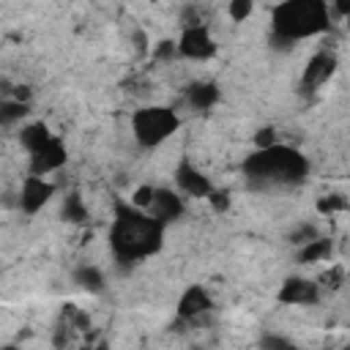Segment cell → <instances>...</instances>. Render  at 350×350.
I'll use <instances>...</instances> for the list:
<instances>
[{"label": "cell", "instance_id": "obj_1", "mask_svg": "<svg viewBox=\"0 0 350 350\" xmlns=\"http://www.w3.org/2000/svg\"><path fill=\"white\" fill-rule=\"evenodd\" d=\"M109 227V249L118 265L131 268L145 257H153L164 246V224L156 221L148 211L134 208L126 200H115Z\"/></svg>", "mask_w": 350, "mask_h": 350}, {"label": "cell", "instance_id": "obj_2", "mask_svg": "<svg viewBox=\"0 0 350 350\" xmlns=\"http://www.w3.org/2000/svg\"><path fill=\"white\" fill-rule=\"evenodd\" d=\"M241 170L252 189L298 186L309 175V159L290 145H273V148L249 153Z\"/></svg>", "mask_w": 350, "mask_h": 350}, {"label": "cell", "instance_id": "obj_3", "mask_svg": "<svg viewBox=\"0 0 350 350\" xmlns=\"http://www.w3.org/2000/svg\"><path fill=\"white\" fill-rule=\"evenodd\" d=\"M328 3L323 0H284L271 11V36L298 44L301 38H312L331 30Z\"/></svg>", "mask_w": 350, "mask_h": 350}, {"label": "cell", "instance_id": "obj_4", "mask_svg": "<svg viewBox=\"0 0 350 350\" xmlns=\"http://www.w3.org/2000/svg\"><path fill=\"white\" fill-rule=\"evenodd\" d=\"M180 129V118L172 107H142L131 115V134L137 139L139 148H159L161 142H167L175 131Z\"/></svg>", "mask_w": 350, "mask_h": 350}, {"label": "cell", "instance_id": "obj_5", "mask_svg": "<svg viewBox=\"0 0 350 350\" xmlns=\"http://www.w3.org/2000/svg\"><path fill=\"white\" fill-rule=\"evenodd\" d=\"M175 46H178V55L186 57V60H208V57L216 55V41H213L208 25L183 27Z\"/></svg>", "mask_w": 350, "mask_h": 350}, {"label": "cell", "instance_id": "obj_6", "mask_svg": "<svg viewBox=\"0 0 350 350\" xmlns=\"http://www.w3.org/2000/svg\"><path fill=\"white\" fill-rule=\"evenodd\" d=\"M336 66H339V63H336V55H334V52H328V49L314 52V55L309 57L304 74H301V82H298L301 93H314V90H320V88L336 74Z\"/></svg>", "mask_w": 350, "mask_h": 350}, {"label": "cell", "instance_id": "obj_7", "mask_svg": "<svg viewBox=\"0 0 350 350\" xmlns=\"http://www.w3.org/2000/svg\"><path fill=\"white\" fill-rule=\"evenodd\" d=\"M175 186H178V191L180 194H186V197H205L208 200V194L216 189L213 183H211V178L197 167V164H191V159L189 156H183L178 164H175Z\"/></svg>", "mask_w": 350, "mask_h": 350}, {"label": "cell", "instance_id": "obj_8", "mask_svg": "<svg viewBox=\"0 0 350 350\" xmlns=\"http://www.w3.org/2000/svg\"><path fill=\"white\" fill-rule=\"evenodd\" d=\"M156 221H161L164 227L178 221L183 213H186V202L183 197L175 191V189H167V186H153V197H150V205L145 208Z\"/></svg>", "mask_w": 350, "mask_h": 350}, {"label": "cell", "instance_id": "obj_9", "mask_svg": "<svg viewBox=\"0 0 350 350\" xmlns=\"http://www.w3.org/2000/svg\"><path fill=\"white\" fill-rule=\"evenodd\" d=\"M276 301L284 306H314L320 301V284L304 276H287L276 293Z\"/></svg>", "mask_w": 350, "mask_h": 350}, {"label": "cell", "instance_id": "obj_10", "mask_svg": "<svg viewBox=\"0 0 350 350\" xmlns=\"http://www.w3.org/2000/svg\"><path fill=\"white\" fill-rule=\"evenodd\" d=\"M68 161V150H66V142L55 134L41 150L30 153V175L36 178H44L49 172H57L63 164Z\"/></svg>", "mask_w": 350, "mask_h": 350}, {"label": "cell", "instance_id": "obj_11", "mask_svg": "<svg viewBox=\"0 0 350 350\" xmlns=\"http://www.w3.org/2000/svg\"><path fill=\"white\" fill-rule=\"evenodd\" d=\"M55 197V183H49L46 178H36V175H27L25 183H22V191H19V211L33 216L38 213L49 200Z\"/></svg>", "mask_w": 350, "mask_h": 350}, {"label": "cell", "instance_id": "obj_12", "mask_svg": "<svg viewBox=\"0 0 350 350\" xmlns=\"http://www.w3.org/2000/svg\"><path fill=\"white\" fill-rule=\"evenodd\" d=\"M213 309V298L202 284H189L178 298V320H197Z\"/></svg>", "mask_w": 350, "mask_h": 350}, {"label": "cell", "instance_id": "obj_13", "mask_svg": "<svg viewBox=\"0 0 350 350\" xmlns=\"http://www.w3.org/2000/svg\"><path fill=\"white\" fill-rule=\"evenodd\" d=\"M221 98V90L216 82H208V79H200V82H191L186 88V104L197 112H208L211 107H216Z\"/></svg>", "mask_w": 350, "mask_h": 350}, {"label": "cell", "instance_id": "obj_14", "mask_svg": "<svg viewBox=\"0 0 350 350\" xmlns=\"http://www.w3.org/2000/svg\"><path fill=\"white\" fill-rule=\"evenodd\" d=\"M71 279H74V284H77L79 290H85V293H90V295H98V293H104V287H107V279H104L101 268L88 265V262L77 265V268L71 271Z\"/></svg>", "mask_w": 350, "mask_h": 350}, {"label": "cell", "instance_id": "obj_15", "mask_svg": "<svg viewBox=\"0 0 350 350\" xmlns=\"http://www.w3.org/2000/svg\"><path fill=\"white\" fill-rule=\"evenodd\" d=\"M52 137H55V134L49 131V126H46L44 120H33V123L22 126V131H19V142H22V148H25L27 153L41 150Z\"/></svg>", "mask_w": 350, "mask_h": 350}, {"label": "cell", "instance_id": "obj_16", "mask_svg": "<svg viewBox=\"0 0 350 350\" xmlns=\"http://www.w3.org/2000/svg\"><path fill=\"white\" fill-rule=\"evenodd\" d=\"M60 219L68 221V224H85L90 219V211H88V205H85V200H82L79 191H68L63 197V202H60Z\"/></svg>", "mask_w": 350, "mask_h": 350}, {"label": "cell", "instance_id": "obj_17", "mask_svg": "<svg viewBox=\"0 0 350 350\" xmlns=\"http://www.w3.org/2000/svg\"><path fill=\"white\" fill-rule=\"evenodd\" d=\"M331 252H334L331 238L320 235V238H314V241H309L306 246L298 249V262H323V260L331 257Z\"/></svg>", "mask_w": 350, "mask_h": 350}, {"label": "cell", "instance_id": "obj_18", "mask_svg": "<svg viewBox=\"0 0 350 350\" xmlns=\"http://www.w3.org/2000/svg\"><path fill=\"white\" fill-rule=\"evenodd\" d=\"M27 112H30L27 104H19V101H14V98H3V101H0V126L19 123Z\"/></svg>", "mask_w": 350, "mask_h": 350}, {"label": "cell", "instance_id": "obj_19", "mask_svg": "<svg viewBox=\"0 0 350 350\" xmlns=\"http://www.w3.org/2000/svg\"><path fill=\"white\" fill-rule=\"evenodd\" d=\"M257 350H298V345L284 336V334H276V331H265L257 342Z\"/></svg>", "mask_w": 350, "mask_h": 350}, {"label": "cell", "instance_id": "obj_20", "mask_svg": "<svg viewBox=\"0 0 350 350\" xmlns=\"http://www.w3.org/2000/svg\"><path fill=\"white\" fill-rule=\"evenodd\" d=\"M314 238H320V232H317V227H314V224H306V221H301V224L290 232V243H293V246H298V249H301V246H306V243H309V241H314Z\"/></svg>", "mask_w": 350, "mask_h": 350}, {"label": "cell", "instance_id": "obj_21", "mask_svg": "<svg viewBox=\"0 0 350 350\" xmlns=\"http://www.w3.org/2000/svg\"><path fill=\"white\" fill-rule=\"evenodd\" d=\"M273 145H279L273 126H262V129L254 131V150H265V148H273Z\"/></svg>", "mask_w": 350, "mask_h": 350}, {"label": "cell", "instance_id": "obj_22", "mask_svg": "<svg viewBox=\"0 0 350 350\" xmlns=\"http://www.w3.org/2000/svg\"><path fill=\"white\" fill-rule=\"evenodd\" d=\"M345 208H347V200L342 194H328V197L317 200V211L320 213H336V211H345Z\"/></svg>", "mask_w": 350, "mask_h": 350}, {"label": "cell", "instance_id": "obj_23", "mask_svg": "<svg viewBox=\"0 0 350 350\" xmlns=\"http://www.w3.org/2000/svg\"><path fill=\"white\" fill-rule=\"evenodd\" d=\"M227 11H230V19H232V22H243V19L254 11V3H252V0H232Z\"/></svg>", "mask_w": 350, "mask_h": 350}, {"label": "cell", "instance_id": "obj_24", "mask_svg": "<svg viewBox=\"0 0 350 350\" xmlns=\"http://www.w3.org/2000/svg\"><path fill=\"white\" fill-rule=\"evenodd\" d=\"M208 202H211V208L216 211V213H224V211H230V191L227 189H213L211 194H208Z\"/></svg>", "mask_w": 350, "mask_h": 350}, {"label": "cell", "instance_id": "obj_25", "mask_svg": "<svg viewBox=\"0 0 350 350\" xmlns=\"http://www.w3.org/2000/svg\"><path fill=\"white\" fill-rule=\"evenodd\" d=\"M328 290H339L342 284H345V268L342 265H331L325 273H323V279H320Z\"/></svg>", "mask_w": 350, "mask_h": 350}, {"label": "cell", "instance_id": "obj_26", "mask_svg": "<svg viewBox=\"0 0 350 350\" xmlns=\"http://www.w3.org/2000/svg\"><path fill=\"white\" fill-rule=\"evenodd\" d=\"M175 55H178V46L172 38H164L153 46V60H175Z\"/></svg>", "mask_w": 350, "mask_h": 350}, {"label": "cell", "instance_id": "obj_27", "mask_svg": "<svg viewBox=\"0 0 350 350\" xmlns=\"http://www.w3.org/2000/svg\"><path fill=\"white\" fill-rule=\"evenodd\" d=\"M150 197H153V186H148V183H145V186H139V189L131 194V200H129V202H131L134 208L145 211V208L150 205Z\"/></svg>", "mask_w": 350, "mask_h": 350}, {"label": "cell", "instance_id": "obj_28", "mask_svg": "<svg viewBox=\"0 0 350 350\" xmlns=\"http://www.w3.org/2000/svg\"><path fill=\"white\" fill-rule=\"evenodd\" d=\"M68 339H71V323H60V325L55 328V339H52V342H55V347H57V350H63V347L68 345Z\"/></svg>", "mask_w": 350, "mask_h": 350}, {"label": "cell", "instance_id": "obj_29", "mask_svg": "<svg viewBox=\"0 0 350 350\" xmlns=\"http://www.w3.org/2000/svg\"><path fill=\"white\" fill-rule=\"evenodd\" d=\"M88 350H109V347H107V342H98L96 347H88Z\"/></svg>", "mask_w": 350, "mask_h": 350}, {"label": "cell", "instance_id": "obj_30", "mask_svg": "<svg viewBox=\"0 0 350 350\" xmlns=\"http://www.w3.org/2000/svg\"><path fill=\"white\" fill-rule=\"evenodd\" d=\"M0 350H19V347H16V345H3Z\"/></svg>", "mask_w": 350, "mask_h": 350}]
</instances>
